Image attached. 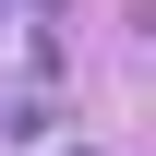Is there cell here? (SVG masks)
<instances>
[{
	"label": "cell",
	"instance_id": "obj_1",
	"mask_svg": "<svg viewBox=\"0 0 156 156\" xmlns=\"http://www.w3.org/2000/svg\"><path fill=\"white\" fill-rule=\"evenodd\" d=\"M72 156H84V144H72Z\"/></svg>",
	"mask_w": 156,
	"mask_h": 156
}]
</instances>
